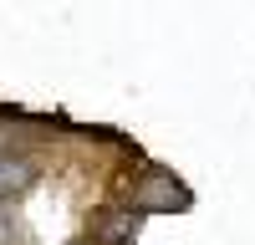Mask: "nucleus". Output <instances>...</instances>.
<instances>
[{"label":"nucleus","instance_id":"f257e3e1","mask_svg":"<svg viewBox=\"0 0 255 245\" xmlns=\"http://www.w3.org/2000/svg\"><path fill=\"white\" fill-rule=\"evenodd\" d=\"M31 174H36V169H31L26 158H5V153H0V199L15 194V189H26Z\"/></svg>","mask_w":255,"mask_h":245}]
</instances>
